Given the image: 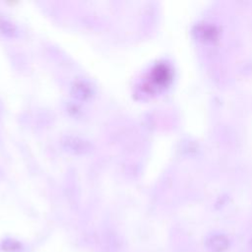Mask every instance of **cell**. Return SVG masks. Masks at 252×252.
<instances>
[{
  "label": "cell",
  "mask_w": 252,
  "mask_h": 252,
  "mask_svg": "<svg viewBox=\"0 0 252 252\" xmlns=\"http://www.w3.org/2000/svg\"><path fill=\"white\" fill-rule=\"evenodd\" d=\"M66 145V148L69 151H73L74 153H86L90 151V144L83 139L77 137H66V141L63 142Z\"/></svg>",
  "instance_id": "cell-2"
},
{
  "label": "cell",
  "mask_w": 252,
  "mask_h": 252,
  "mask_svg": "<svg viewBox=\"0 0 252 252\" xmlns=\"http://www.w3.org/2000/svg\"><path fill=\"white\" fill-rule=\"evenodd\" d=\"M2 249L7 252H17L21 249V244L14 239H6L2 242Z\"/></svg>",
  "instance_id": "cell-3"
},
{
  "label": "cell",
  "mask_w": 252,
  "mask_h": 252,
  "mask_svg": "<svg viewBox=\"0 0 252 252\" xmlns=\"http://www.w3.org/2000/svg\"><path fill=\"white\" fill-rule=\"evenodd\" d=\"M229 246L227 237L222 234H215L209 237L206 241V247L211 252H223Z\"/></svg>",
  "instance_id": "cell-1"
}]
</instances>
